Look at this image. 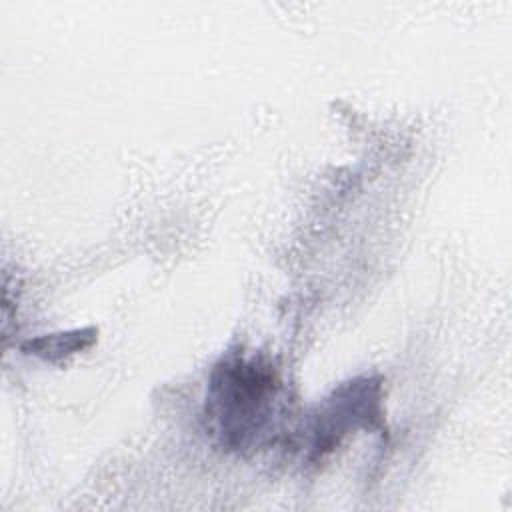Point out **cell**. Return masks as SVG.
I'll use <instances>...</instances> for the list:
<instances>
[{
    "label": "cell",
    "mask_w": 512,
    "mask_h": 512,
    "mask_svg": "<svg viewBox=\"0 0 512 512\" xmlns=\"http://www.w3.org/2000/svg\"><path fill=\"white\" fill-rule=\"evenodd\" d=\"M290 414L286 382L268 358L234 352L214 364L204 420L222 450L250 456L270 448L288 432Z\"/></svg>",
    "instance_id": "1"
},
{
    "label": "cell",
    "mask_w": 512,
    "mask_h": 512,
    "mask_svg": "<svg viewBox=\"0 0 512 512\" xmlns=\"http://www.w3.org/2000/svg\"><path fill=\"white\" fill-rule=\"evenodd\" d=\"M382 402L384 392L378 376L362 374L340 382L312 408L302 430L294 432L302 458L318 466L350 434L358 430L382 434L386 430Z\"/></svg>",
    "instance_id": "2"
},
{
    "label": "cell",
    "mask_w": 512,
    "mask_h": 512,
    "mask_svg": "<svg viewBox=\"0 0 512 512\" xmlns=\"http://www.w3.org/2000/svg\"><path fill=\"white\" fill-rule=\"evenodd\" d=\"M96 340H98L96 328H74V330L42 334L32 340H26L22 344V350L26 354H32L40 360L54 364L90 348Z\"/></svg>",
    "instance_id": "3"
}]
</instances>
